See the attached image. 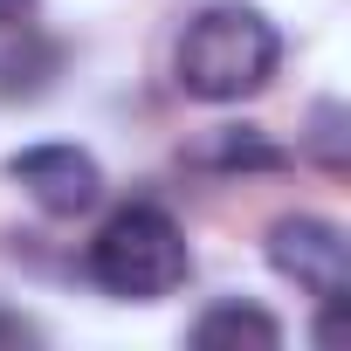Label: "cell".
<instances>
[{"label": "cell", "mask_w": 351, "mask_h": 351, "mask_svg": "<svg viewBox=\"0 0 351 351\" xmlns=\"http://www.w3.org/2000/svg\"><path fill=\"white\" fill-rule=\"evenodd\" d=\"M207 158H221V165H276L282 152H269L255 131H221V145H214Z\"/></svg>", "instance_id": "cell-6"}, {"label": "cell", "mask_w": 351, "mask_h": 351, "mask_svg": "<svg viewBox=\"0 0 351 351\" xmlns=\"http://www.w3.org/2000/svg\"><path fill=\"white\" fill-rule=\"evenodd\" d=\"M337 117H344L337 104H324V110H317V152H324L330 165H337Z\"/></svg>", "instance_id": "cell-7"}, {"label": "cell", "mask_w": 351, "mask_h": 351, "mask_svg": "<svg viewBox=\"0 0 351 351\" xmlns=\"http://www.w3.org/2000/svg\"><path fill=\"white\" fill-rule=\"evenodd\" d=\"M8 180H14L42 214H56V221L97 207V193H104L97 158L76 152V145H28V152H14V158H8Z\"/></svg>", "instance_id": "cell-4"}, {"label": "cell", "mask_w": 351, "mask_h": 351, "mask_svg": "<svg viewBox=\"0 0 351 351\" xmlns=\"http://www.w3.org/2000/svg\"><path fill=\"white\" fill-rule=\"evenodd\" d=\"M193 344H207V351H221V344H255V351H276L282 344V324L269 317V310H255V303H214L200 324H193Z\"/></svg>", "instance_id": "cell-5"}, {"label": "cell", "mask_w": 351, "mask_h": 351, "mask_svg": "<svg viewBox=\"0 0 351 351\" xmlns=\"http://www.w3.org/2000/svg\"><path fill=\"white\" fill-rule=\"evenodd\" d=\"M186 269H193V255H186V234H180V221H172L165 207H117L104 228H97V241H90V276L110 289V296H124V303H158V296H172L186 282Z\"/></svg>", "instance_id": "cell-2"}, {"label": "cell", "mask_w": 351, "mask_h": 351, "mask_svg": "<svg viewBox=\"0 0 351 351\" xmlns=\"http://www.w3.org/2000/svg\"><path fill=\"white\" fill-rule=\"evenodd\" d=\"M282 62V35L262 8H241V0H221V8L193 14L186 35H180V90L200 97V104H241L255 97Z\"/></svg>", "instance_id": "cell-1"}, {"label": "cell", "mask_w": 351, "mask_h": 351, "mask_svg": "<svg viewBox=\"0 0 351 351\" xmlns=\"http://www.w3.org/2000/svg\"><path fill=\"white\" fill-rule=\"evenodd\" d=\"M28 8H35V0H0V21H21Z\"/></svg>", "instance_id": "cell-8"}, {"label": "cell", "mask_w": 351, "mask_h": 351, "mask_svg": "<svg viewBox=\"0 0 351 351\" xmlns=\"http://www.w3.org/2000/svg\"><path fill=\"white\" fill-rule=\"evenodd\" d=\"M269 262H276V276H289L296 289H310L324 310H344V296H351V241H344L337 221L282 214L269 228Z\"/></svg>", "instance_id": "cell-3"}]
</instances>
